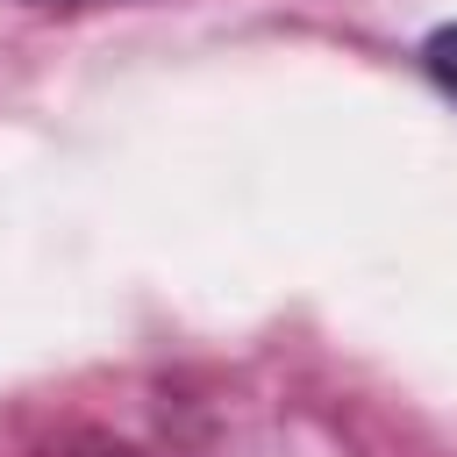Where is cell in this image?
<instances>
[{"label":"cell","instance_id":"obj_1","mask_svg":"<svg viewBox=\"0 0 457 457\" xmlns=\"http://www.w3.org/2000/svg\"><path fill=\"white\" fill-rule=\"evenodd\" d=\"M421 64H428V79H436L443 93H457V21H443V29L421 43Z\"/></svg>","mask_w":457,"mask_h":457}]
</instances>
